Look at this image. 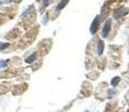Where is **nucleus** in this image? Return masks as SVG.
<instances>
[{
    "label": "nucleus",
    "mask_w": 129,
    "mask_h": 112,
    "mask_svg": "<svg viewBox=\"0 0 129 112\" xmlns=\"http://www.w3.org/2000/svg\"><path fill=\"white\" fill-rule=\"evenodd\" d=\"M110 28H111V19H108L107 22L105 24V27H103V30H102V36L105 37V38L108 36L109 31H110Z\"/></svg>",
    "instance_id": "f257e3e1"
},
{
    "label": "nucleus",
    "mask_w": 129,
    "mask_h": 112,
    "mask_svg": "<svg viewBox=\"0 0 129 112\" xmlns=\"http://www.w3.org/2000/svg\"><path fill=\"white\" fill-rule=\"evenodd\" d=\"M98 25H99V16H96L95 19H94L93 22H92V26H91V34H94L96 31Z\"/></svg>",
    "instance_id": "f03ea898"
},
{
    "label": "nucleus",
    "mask_w": 129,
    "mask_h": 112,
    "mask_svg": "<svg viewBox=\"0 0 129 112\" xmlns=\"http://www.w3.org/2000/svg\"><path fill=\"white\" fill-rule=\"evenodd\" d=\"M68 2H69V0H62V2H61V4H59L57 7H56V10L58 11V10H61V9H63L64 7H65V5L68 4Z\"/></svg>",
    "instance_id": "7ed1b4c3"
},
{
    "label": "nucleus",
    "mask_w": 129,
    "mask_h": 112,
    "mask_svg": "<svg viewBox=\"0 0 129 112\" xmlns=\"http://www.w3.org/2000/svg\"><path fill=\"white\" fill-rule=\"evenodd\" d=\"M36 57H37V55H36L35 53H34V54H31L30 56H29V57H27V58H26V63H31V62H34V61H35V59H36Z\"/></svg>",
    "instance_id": "20e7f679"
},
{
    "label": "nucleus",
    "mask_w": 129,
    "mask_h": 112,
    "mask_svg": "<svg viewBox=\"0 0 129 112\" xmlns=\"http://www.w3.org/2000/svg\"><path fill=\"white\" fill-rule=\"evenodd\" d=\"M103 46H105V45H103L102 42H99V47H98V54H99V55H101V54H102Z\"/></svg>",
    "instance_id": "39448f33"
},
{
    "label": "nucleus",
    "mask_w": 129,
    "mask_h": 112,
    "mask_svg": "<svg viewBox=\"0 0 129 112\" xmlns=\"http://www.w3.org/2000/svg\"><path fill=\"white\" fill-rule=\"evenodd\" d=\"M8 46H9L8 43H1V42H0V51H4V49H6Z\"/></svg>",
    "instance_id": "423d86ee"
},
{
    "label": "nucleus",
    "mask_w": 129,
    "mask_h": 112,
    "mask_svg": "<svg viewBox=\"0 0 129 112\" xmlns=\"http://www.w3.org/2000/svg\"><path fill=\"white\" fill-rule=\"evenodd\" d=\"M8 64V61L7 59H4V61H0V68H4V67L7 66Z\"/></svg>",
    "instance_id": "0eeeda50"
},
{
    "label": "nucleus",
    "mask_w": 129,
    "mask_h": 112,
    "mask_svg": "<svg viewBox=\"0 0 129 112\" xmlns=\"http://www.w3.org/2000/svg\"><path fill=\"white\" fill-rule=\"evenodd\" d=\"M119 80H120L119 78H115V79L112 80V81H111V85H112V86H116V85H117V84L119 83Z\"/></svg>",
    "instance_id": "6e6552de"
},
{
    "label": "nucleus",
    "mask_w": 129,
    "mask_h": 112,
    "mask_svg": "<svg viewBox=\"0 0 129 112\" xmlns=\"http://www.w3.org/2000/svg\"><path fill=\"white\" fill-rule=\"evenodd\" d=\"M12 0H0V4H9Z\"/></svg>",
    "instance_id": "1a4fd4ad"
},
{
    "label": "nucleus",
    "mask_w": 129,
    "mask_h": 112,
    "mask_svg": "<svg viewBox=\"0 0 129 112\" xmlns=\"http://www.w3.org/2000/svg\"><path fill=\"white\" fill-rule=\"evenodd\" d=\"M48 5V0H44L43 1V6H47Z\"/></svg>",
    "instance_id": "9d476101"
}]
</instances>
